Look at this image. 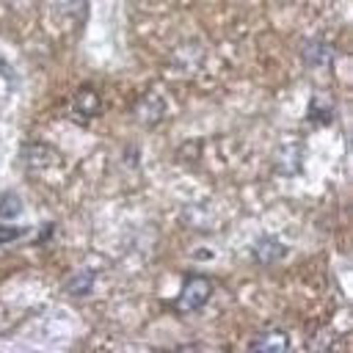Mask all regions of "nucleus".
<instances>
[{
  "label": "nucleus",
  "mask_w": 353,
  "mask_h": 353,
  "mask_svg": "<svg viewBox=\"0 0 353 353\" xmlns=\"http://www.w3.org/2000/svg\"><path fill=\"white\" fill-rule=\"evenodd\" d=\"M66 292L69 295H74V298H83V295H88L91 292V287H94V273L91 270H77V273H72L69 279H66Z\"/></svg>",
  "instance_id": "8"
},
{
  "label": "nucleus",
  "mask_w": 353,
  "mask_h": 353,
  "mask_svg": "<svg viewBox=\"0 0 353 353\" xmlns=\"http://www.w3.org/2000/svg\"><path fill=\"white\" fill-rule=\"evenodd\" d=\"M251 256L259 265H273V262H279L284 256V243L276 240V237H259L254 243V248H251Z\"/></svg>",
  "instance_id": "5"
},
{
  "label": "nucleus",
  "mask_w": 353,
  "mask_h": 353,
  "mask_svg": "<svg viewBox=\"0 0 353 353\" xmlns=\"http://www.w3.org/2000/svg\"><path fill=\"white\" fill-rule=\"evenodd\" d=\"M212 290H215V284H212L210 276H201V273L185 276L182 292H179V301H176V309L179 312H199L212 298Z\"/></svg>",
  "instance_id": "1"
},
{
  "label": "nucleus",
  "mask_w": 353,
  "mask_h": 353,
  "mask_svg": "<svg viewBox=\"0 0 353 353\" xmlns=\"http://www.w3.org/2000/svg\"><path fill=\"white\" fill-rule=\"evenodd\" d=\"M19 212H22V201H19V196L17 193H3L0 196V218L3 221H14V218H19Z\"/></svg>",
  "instance_id": "9"
},
{
  "label": "nucleus",
  "mask_w": 353,
  "mask_h": 353,
  "mask_svg": "<svg viewBox=\"0 0 353 353\" xmlns=\"http://www.w3.org/2000/svg\"><path fill=\"white\" fill-rule=\"evenodd\" d=\"M287 345H290V336L284 328H268L251 342V350H284Z\"/></svg>",
  "instance_id": "6"
},
{
  "label": "nucleus",
  "mask_w": 353,
  "mask_h": 353,
  "mask_svg": "<svg viewBox=\"0 0 353 353\" xmlns=\"http://www.w3.org/2000/svg\"><path fill=\"white\" fill-rule=\"evenodd\" d=\"M22 160H25V165L30 171H47V168H52V165L61 163V154L52 146H47V143H30L25 149Z\"/></svg>",
  "instance_id": "2"
},
{
  "label": "nucleus",
  "mask_w": 353,
  "mask_h": 353,
  "mask_svg": "<svg viewBox=\"0 0 353 353\" xmlns=\"http://www.w3.org/2000/svg\"><path fill=\"white\" fill-rule=\"evenodd\" d=\"M303 61H306V66H312V69H325V66H331V61H334V44L331 41H325V39H312V41H306L303 44Z\"/></svg>",
  "instance_id": "3"
},
{
  "label": "nucleus",
  "mask_w": 353,
  "mask_h": 353,
  "mask_svg": "<svg viewBox=\"0 0 353 353\" xmlns=\"http://www.w3.org/2000/svg\"><path fill=\"white\" fill-rule=\"evenodd\" d=\"M72 108H74L77 113H83V116H94V113H99V108H102V99H99L97 88H91V85H83V88L74 94V99H72Z\"/></svg>",
  "instance_id": "7"
},
{
  "label": "nucleus",
  "mask_w": 353,
  "mask_h": 353,
  "mask_svg": "<svg viewBox=\"0 0 353 353\" xmlns=\"http://www.w3.org/2000/svg\"><path fill=\"white\" fill-rule=\"evenodd\" d=\"M19 234H22V229H17V226H8V223H0V245L19 240Z\"/></svg>",
  "instance_id": "12"
},
{
  "label": "nucleus",
  "mask_w": 353,
  "mask_h": 353,
  "mask_svg": "<svg viewBox=\"0 0 353 353\" xmlns=\"http://www.w3.org/2000/svg\"><path fill=\"white\" fill-rule=\"evenodd\" d=\"M163 116H165V102H163L157 94L149 91V94H143V97L138 99V105H135V119H138L141 124H146V127L160 124Z\"/></svg>",
  "instance_id": "4"
},
{
  "label": "nucleus",
  "mask_w": 353,
  "mask_h": 353,
  "mask_svg": "<svg viewBox=\"0 0 353 353\" xmlns=\"http://www.w3.org/2000/svg\"><path fill=\"white\" fill-rule=\"evenodd\" d=\"M63 11L72 17V19H83V14H85V0H66L63 3Z\"/></svg>",
  "instance_id": "11"
},
{
  "label": "nucleus",
  "mask_w": 353,
  "mask_h": 353,
  "mask_svg": "<svg viewBox=\"0 0 353 353\" xmlns=\"http://www.w3.org/2000/svg\"><path fill=\"white\" fill-rule=\"evenodd\" d=\"M331 116H334V113H331V105L320 108V102H317V99L312 102V108H309V119H312V121H317V124H328V121H331Z\"/></svg>",
  "instance_id": "10"
}]
</instances>
